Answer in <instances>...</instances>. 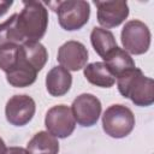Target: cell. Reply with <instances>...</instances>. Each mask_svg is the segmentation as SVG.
<instances>
[{
	"mask_svg": "<svg viewBox=\"0 0 154 154\" xmlns=\"http://www.w3.org/2000/svg\"><path fill=\"white\" fill-rule=\"evenodd\" d=\"M20 45H6L0 47V70L7 73L17 63Z\"/></svg>",
	"mask_w": 154,
	"mask_h": 154,
	"instance_id": "cell-19",
	"label": "cell"
},
{
	"mask_svg": "<svg viewBox=\"0 0 154 154\" xmlns=\"http://www.w3.org/2000/svg\"><path fill=\"white\" fill-rule=\"evenodd\" d=\"M97 10V22L106 29L120 25L129 16V6L126 1H94Z\"/></svg>",
	"mask_w": 154,
	"mask_h": 154,
	"instance_id": "cell-9",
	"label": "cell"
},
{
	"mask_svg": "<svg viewBox=\"0 0 154 154\" xmlns=\"http://www.w3.org/2000/svg\"><path fill=\"white\" fill-rule=\"evenodd\" d=\"M5 154H29V152L22 147H10L6 149Z\"/></svg>",
	"mask_w": 154,
	"mask_h": 154,
	"instance_id": "cell-20",
	"label": "cell"
},
{
	"mask_svg": "<svg viewBox=\"0 0 154 154\" xmlns=\"http://www.w3.org/2000/svg\"><path fill=\"white\" fill-rule=\"evenodd\" d=\"M102 59H103L105 65L108 67V70L116 78L123 75L124 72L136 67L135 61L131 58V55L126 51L119 47H116L112 52H109Z\"/></svg>",
	"mask_w": 154,
	"mask_h": 154,
	"instance_id": "cell-13",
	"label": "cell"
},
{
	"mask_svg": "<svg viewBox=\"0 0 154 154\" xmlns=\"http://www.w3.org/2000/svg\"><path fill=\"white\" fill-rule=\"evenodd\" d=\"M36 105L29 95L12 96L5 107V116L10 124L14 126H23L28 124L35 114Z\"/></svg>",
	"mask_w": 154,
	"mask_h": 154,
	"instance_id": "cell-8",
	"label": "cell"
},
{
	"mask_svg": "<svg viewBox=\"0 0 154 154\" xmlns=\"http://www.w3.org/2000/svg\"><path fill=\"white\" fill-rule=\"evenodd\" d=\"M48 6L58 14L60 26L67 31L81 29L89 20L90 6L84 0H67L49 2Z\"/></svg>",
	"mask_w": 154,
	"mask_h": 154,
	"instance_id": "cell-3",
	"label": "cell"
},
{
	"mask_svg": "<svg viewBox=\"0 0 154 154\" xmlns=\"http://www.w3.org/2000/svg\"><path fill=\"white\" fill-rule=\"evenodd\" d=\"M72 84V76L70 71L63 66H55L51 69L46 76V88L52 96L65 95Z\"/></svg>",
	"mask_w": 154,
	"mask_h": 154,
	"instance_id": "cell-12",
	"label": "cell"
},
{
	"mask_svg": "<svg viewBox=\"0 0 154 154\" xmlns=\"http://www.w3.org/2000/svg\"><path fill=\"white\" fill-rule=\"evenodd\" d=\"M20 46L23 48L26 60L34 66V69L37 72L41 71L48 59L46 47L42 43H40V41H24Z\"/></svg>",
	"mask_w": 154,
	"mask_h": 154,
	"instance_id": "cell-17",
	"label": "cell"
},
{
	"mask_svg": "<svg viewBox=\"0 0 154 154\" xmlns=\"http://www.w3.org/2000/svg\"><path fill=\"white\" fill-rule=\"evenodd\" d=\"M6 144H5V142H4V140L0 137V154H5V152H6Z\"/></svg>",
	"mask_w": 154,
	"mask_h": 154,
	"instance_id": "cell-22",
	"label": "cell"
},
{
	"mask_svg": "<svg viewBox=\"0 0 154 154\" xmlns=\"http://www.w3.org/2000/svg\"><path fill=\"white\" fill-rule=\"evenodd\" d=\"M90 41L94 47V51L101 57H106L109 52H112L117 46V41L114 35L103 28H93L90 34Z\"/></svg>",
	"mask_w": 154,
	"mask_h": 154,
	"instance_id": "cell-16",
	"label": "cell"
},
{
	"mask_svg": "<svg viewBox=\"0 0 154 154\" xmlns=\"http://www.w3.org/2000/svg\"><path fill=\"white\" fill-rule=\"evenodd\" d=\"M135 126V116L130 108L123 105L109 106L102 116L103 131L113 138L128 136Z\"/></svg>",
	"mask_w": 154,
	"mask_h": 154,
	"instance_id": "cell-4",
	"label": "cell"
},
{
	"mask_svg": "<svg viewBox=\"0 0 154 154\" xmlns=\"http://www.w3.org/2000/svg\"><path fill=\"white\" fill-rule=\"evenodd\" d=\"M120 38L124 51L135 55L146 53L150 46V31L148 26L138 19L125 23Z\"/></svg>",
	"mask_w": 154,
	"mask_h": 154,
	"instance_id": "cell-5",
	"label": "cell"
},
{
	"mask_svg": "<svg viewBox=\"0 0 154 154\" xmlns=\"http://www.w3.org/2000/svg\"><path fill=\"white\" fill-rule=\"evenodd\" d=\"M45 125L47 132L58 138L69 137L76 126L72 111L66 105H57L49 108L46 113Z\"/></svg>",
	"mask_w": 154,
	"mask_h": 154,
	"instance_id": "cell-6",
	"label": "cell"
},
{
	"mask_svg": "<svg viewBox=\"0 0 154 154\" xmlns=\"http://www.w3.org/2000/svg\"><path fill=\"white\" fill-rule=\"evenodd\" d=\"M83 73L87 81L96 87L111 88L116 83V77L102 61H95L85 65Z\"/></svg>",
	"mask_w": 154,
	"mask_h": 154,
	"instance_id": "cell-14",
	"label": "cell"
},
{
	"mask_svg": "<svg viewBox=\"0 0 154 154\" xmlns=\"http://www.w3.org/2000/svg\"><path fill=\"white\" fill-rule=\"evenodd\" d=\"M57 59L67 71H78L87 65L88 51L79 41H67L59 47Z\"/></svg>",
	"mask_w": 154,
	"mask_h": 154,
	"instance_id": "cell-10",
	"label": "cell"
},
{
	"mask_svg": "<svg viewBox=\"0 0 154 154\" xmlns=\"http://www.w3.org/2000/svg\"><path fill=\"white\" fill-rule=\"evenodd\" d=\"M119 93L137 106H150L154 102V81L134 67L117 77Z\"/></svg>",
	"mask_w": 154,
	"mask_h": 154,
	"instance_id": "cell-1",
	"label": "cell"
},
{
	"mask_svg": "<svg viewBox=\"0 0 154 154\" xmlns=\"http://www.w3.org/2000/svg\"><path fill=\"white\" fill-rule=\"evenodd\" d=\"M75 120L82 126H93L101 114V102L93 94H81L71 106Z\"/></svg>",
	"mask_w": 154,
	"mask_h": 154,
	"instance_id": "cell-7",
	"label": "cell"
},
{
	"mask_svg": "<svg viewBox=\"0 0 154 154\" xmlns=\"http://www.w3.org/2000/svg\"><path fill=\"white\" fill-rule=\"evenodd\" d=\"M48 11L40 1H25L18 13L17 26L24 41H38L46 34Z\"/></svg>",
	"mask_w": 154,
	"mask_h": 154,
	"instance_id": "cell-2",
	"label": "cell"
},
{
	"mask_svg": "<svg viewBox=\"0 0 154 154\" xmlns=\"http://www.w3.org/2000/svg\"><path fill=\"white\" fill-rule=\"evenodd\" d=\"M26 150L29 154H58L59 142L49 132L40 131L28 142Z\"/></svg>",
	"mask_w": 154,
	"mask_h": 154,
	"instance_id": "cell-15",
	"label": "cell"
},
{
	"mask_svg": "<svg viewBox=\"0 0 154 154\" xmlns=\"http://www.w3.org/2000/svg\"><path fill=\"white\" fill-rule=\"evenodd\" d=\"M37 71L34 69V66L26 60L23 48L20 46L19 57L16 63V65L6 73L7 82L16 88H24L31 85L36 81Z\"/></svg>",
	"mask_w": 154,
	"mask_h": 154,
	"instance_id": "cell-11",
	"label": "cell"
},
{
	"mask_svg": "<svg viewBox=\"0 0 154 154\" xmlns=\"http://www.w3.org/2000/svg\"><path fill=\"white\" fill-rule=\"evenodd\" d=\"M12 4H13L12 1H0V17L7 12V10L12 6Z\"/></svg>",
	"mask_w": 154,
	"mask_h": 154,
	"instance_id": "cell-21",
	"label": "cell"
},
{
	"mask_svg": "<svg viewBox=\"0 0 154 154\" xmlns=\"http://www.w3.org/2000/svg\"><path fill=\"white\" fill-rule=\"evenodd\" d=\"M18 13H13L0 24V47L6 45H22L24 42L17 26Z\"/></svg>",
	"mask_w": 154,
	"mask_h": 154,
	"instance_id": "cell-18",
	"label": "cell"
}]
</instances>
